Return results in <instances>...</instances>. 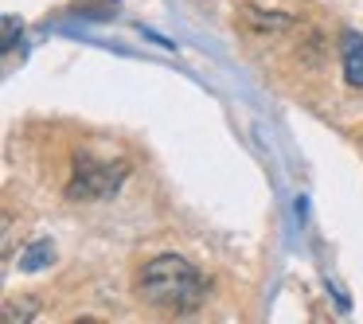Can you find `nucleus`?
Masks as SVG:
<instances>
[{
    "label": "nucleus",
    "mask_w": 363,
    "mask_h": 324,
    "mask_svg": "<svg viewBox=\"0 0 363 324\" xmlns=\"http://www.w3.org/2000/svg\"><path fill=\"white\" fill-rule=\"evenodd\" d=\"M137 297L160 313H191L203 305L207 281L188 258L180 254H157L137 274Z\"/></svg>",
    "instance_id": "nucleus-1"
},
{
    "label": "nucleus",
    "mask_w": 363,
    "mask_h": 324,
    "mask_svg": "<svg viewBox=\"0 0 363 324\" xmlns=\"http://www.w3.org/2000/svg\"><path fill=\"white\" fill-rule=\"evenodd\" d=\"M129 168L125 164H94L90 157H82L74 164V180L67 184V196L71 199H106L121 188Z\"/></svg>",
    "instance_id": "nucleus-2"
},
{
    "label": "nucleus",
    "mask_w": 363,
    "mask_h": 324,
    "mask_svg": "<svg viewBox=\"0 0 363 324\" xmlns=\"http://www.w3.org/2000/svg\"><path fill=\"white\" fill-rule=\"evenodd\" d=\"M344 79L347 86L363 90V35L344 32Z\"/></svg>",
    "instance_id": "nucleus-3"
},
{
    "label": "nucleus",
    "mask_w": 363,
    "mask_h": 324,
    "mask_svg": "<svg viewBox=\"0 0 363 324\" xmlns=\"http://www.w3.org/2000/svg\"><path fill=\"white\" fill-rule=\"evenodd\" d=\"M48 262H55V246H51V238H35V242L20 254V269H28V274L43 269Z\"/></svg>",
    "instance_id": "nucleus-4"
},
{
    "label": "nucleus",
    "mask_w": 363,
    "mask_h": 324,
    "mask_svg": "<svg viewBox=\"0 0 363 324\" xmlns=\"http://www.w3.org/2000/svg\"><path fill=\"white\" fill-rule=\"evenodd\" d=\"M71 12L90 16V20H113L118 16V0H74Z\"/></svg>",
    "instance_id": "nucleus-5"
},
{
    "label": "nucleus",
    "mask_w": 363,
    "mask_h": 324,
    "mask_svg": "<svg viewBox=\"0 0 363 324\" xmlns=\"http://www.w3.org/2000/svg\"><path fill=\"white\" fill-rule=\"evenodd\" d=\"M246 20H250L254 28H289L293 20L289 16H262V9H242Z\"/></svg>",
    "instance_id": "nucleus-6"
},
{
    "label": "nucleus",
    "mask_w": 363,
    "mask_h": 324,
    "mask_svg": "<svg viewBox=\"0 0 363 324\" xmlns=\"http://www.w3.org/2000/svg\"><path fill=\"white\" fill-rule=\"evenodd\" d=\"M16 32H20V20L16 16H4V51L16 43Z\"/></svg>",
    "instance_id": "nucleus-7"
}]
</instances>
